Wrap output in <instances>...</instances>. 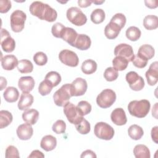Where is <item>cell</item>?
<instances>
[{
  "mask_svg": "<svg viewBox=\"0 0 158 158\" xmlns=\"http://www.w3.org/2000/svg\"><path fill=\"white\" fill-rule=\"evenodd\" d=\"M29 10L31 15L48 22H54L57 17L56 10L48 4L41 1L33 2L30 6Z\"/></svg>",
  "mask_w": 158,
  "mask_h": 158,
  "instance_id": "1",
  "label": "cell"
},
{
  "mask_svg": "<svg viewBox=\"0 0 158 158\" xmlns=\"http://www.w3.org/2000/svg\"><path fill=\"white\" fill-rule=\"evenodd\" d=\"M150 107V102L147 99L133 100L128 105V110L130 115L138 118L146 117L149 112Z\"/></svg>",
  "mask_w": 158,
  "mask_h": 158,
  "instance_id": "2",
  "label": "cell"
},
{
  "mask_svg": "<svg viewBox=\"0 0 158 158\" xmlns=\"http://www.w3.org/2000/svg\"><path fill=\"white\" fill-rule=\"evenodd\" d=\"M72 97L70 93V84L66 83L57 89L53 95L54 102L56 106L64 107Z\"/></svg>",
  "mask_w": 158,
  "mask_h": 158,
  "instance_id": "3",
  "label": "cell"
},
{
  "mask_svg": "<svg viewBox=\"0 0 158 158\" xmlns=\"http://www.w3.org/2000/svg\"><path fill=\"white\" fill-rule=\"evenodd\" d=\"M116 100V94L111 89L102 90L96 98V103L101 108L110 107Z\"/></svg>",
  "mask_w": 158,
  "mask_h": 158,
  "instance_id": "4",
  "label": "cell"
},
{
  "mask_svg": "<svg viewBox=\"0 0 158 158\" xmlns=\"http://www.w3.org/2000/svg\"><path fill=\"white\" fill-rule=\"evenodd\" d=\"M114 128L106 122H98L94 127V135L101 139L110 140L114 137Z\"/></svg>",
  "mask_w": 158,
  "mask_h": 158,
  "instance_id": "5",
  "label": "cell"
},
{
  "mask_svg": "<svg viewBox=\"0 0 158 158\" xmlns=\"http://www.w3.org/2000/svg\"><path fill=\"white\" fill-rule=\"evenodd\" d=\"M66 16L69 21L76 26H82L87 22L86 15L77 7L69 8L66 12Z\"/></svg>",
  "mask_w": 158,
  "mask_h": 158,
  "instance_id": "6",
  "label": "cell"
},
{
  "mask_svg": "<svg viewBox=\"0 0 158 158\" xmlns=\"http://www.w3.org/2000/svg\"><path fill=\"white\" fill-rule=\"evenodd\" d=\"M26 19L27 15L23 11L21 10H14L10 17L12 30L15 33L22 31L24 28Z\"/></svg>",
  "mask_w": 158,
  "mask_h": 158,
  "instance_id": "7",
  "label": "cell"
},
{
  "mask_svg": "<svg viewBox=\"0 0 158 158\" xmlns=\"http://www.w3.org/2000/svg\"><path fill=\"white\" fill-rule=\"evenodd\" d=\"M64 113L68 121L74 125L78 124L83 118V116H81L78 112L76 106L70 102L64 106Z\"/></svg>",
  "mask_w": 158,
  "mask_h": 158,
  "instance_id": "8",
  "label": "cell"
},
{
  "mask_svg": "<svg viewBox=\"0 0 158 158\" xmlns=\"http://www.w3.org/2000/svg\"><path fill=\"white\" fill-rule=\"evenodd\" d=\"M125 79L128 83L130 88L133 91H138L144 87L145 83L144 79L136 72L131 71L128 72L126 75Z\"/></svg>",
  "mask_w": 158,
  "mask_h": 158,
  "instance_id": "9",
  "label": "cell"
},
{
  "mask_svg": "<svg viewBox=\"0 0 158 158\" xmlns=\"http://www.w3.org/2000/svg\"><path fill=\"white\" fill-rule=\"evenodd\" d=\"M59 59L64 64L75 67L78 65L79 59L77 54L69 49H63L59 54Z\"/></svg>",
  "mask_w": 158,
  "mask_h": 158,
  "instance_id": "10",
  "label": "cell"
},
{
  "mask_svg": "<svg viewBox=\"0 0 158 158\" xmlns=\"http://www.w3.org/2000/svg\"><path fill=\"white\" fill-rule=\"evenodd\" d=\"M1 45L2 49L6 52H12L15 48V41L10 35L9 31L4 28L1 30Z\"/></svg>",
  "mask_w": 158,
  "mask_h": 158,
  "instance_id": "11",
  "label": "cell"
},
{
  "mask_svg": "<svg viewBox=\"0 0 158 158\" xmlns=\"http://www.w3.org/2000/svg\"><path fill=\"white\" fill-rule=\"evenodd\" d=\"M88 88L86 81L80 77L75 78L70 83V93L72 96H80L83 95Z\"/></svg>",
  "mask_w": 158,
  "mask_h": 158,
  "instance_id": "12",
  "label": "cell"
},
{
  "mask_svg": "<svg viewBox=\"0 0 158 158\" xmlns=\"http://www.w3.org/2000/svg\"><path fill=\"white\" fill-rule=\"evenodd\" d=\"M114 55L125 58L128 62H132L135 56L132 46L126 43H120L116 46L114 49Z\"/></svg>",
  "mask_w": 158,
  "mask_h": 158,
  "instance_id": "13",
  "label": "cell"
},
{
  "mask_svg": "<svg viewBox=\"0 0 158 158\" xmlns=\"http://www.w3.org/2000/svg\"><path fill=\"white\" fill-rule=\"evenodd\" d=\"M17 136L21 140L30 139L33 134V129L31 125L25 123L20 125L16 130Z\"/></svg>",
  "mask_w": 158,
  "mask_h": 158,
  "instance_id": "14",
  "label": "cell"
},
{
  "mask_svg": "<svg viewBox=\"0 0 158 158\" xmlns=\"http://www.w3.org/2000/svg\"><path fill=\"white\" fill-rule=\"evenodd\" d=\"M158 62L155 61L152 62L149 69L146 71L145 76L147 79V81L149 85L154 86L155 85L158 81Z\"/></svg>",
  "mask_w": 158,
  "mask_h": 158,
  "instance_id": "15",
  "label": "cell"
},
{
  "mask_svg": "<svg viewBox=\"0 0 158 158\" xmlns=\"http://www.w3.org/2000/svg\"><path fill=\"white\" fill-rule=\"evenodd\" d=\"M112 122L116 125L122 126L126 124L127 118L125 110L122 108L115 109L110 114Z\"/></svg>",
  "mask_w": 158,
  "mask_h": 158,
  "instance_id": "16",
  "label": "cell"
},
{
  "mask_svg": "<svg viewBox=\"0 0 158 158\" xmlns=\"http://www.w3.org/2000/svg\"><path fill=\"white\" fill-rule=\"evenodd\" d=\"M35 84V80L31 76L22 77L18 81V86L23 93H29L32 91Z\"/></svg>",
  "mask_w": 158,
  "mask_h": 158,
  "instance_id": "17",
  "label": "cell"
},
{
  "mask_svg": "<svg viewBox=\"0 0 158 158\" xmlns=\"http://www.w3.org/2000/svg\"><path fill=\"white\" fill-rule=\"evenodd\" d=\"M91 44L90 38L85 34H78L73 46L80 50L84 51L89 49Z\"/></svg>",
  "mask_w": 158,
  "mask_h": 158,
  "instance_id": "18",
  "label": "cell"
},
{
  "mask_svg": "<svg viewBox=\"0 0 158 158\" xmlns=\"http://www.w3.org/2000/svg\"><path fill=\"white\" fill-rule=\"evenodd\" d=\"M57 139L52 135H48L43 136L40 142L41 148L46 151H51L56 148Z\"/></svg>",
  "mask_w": 158,
  "mask_h": 158,
  "instance_id": "19",
  "label": "cell"
},
{
  "mask_svg": "<svg viewBox=\"0 0 158 158\" xmlns=\"http://www.w3.org/2000/svg\"><path fill=\"white\" fill-rule=\"evenodd\" d=\"M33 101L34 98L31 94L22 92L18 102V108L20 110H25L32 105Z\"/></svg>",
  "mask_w": 158,
  "mask_h": 158,
  "instance_id": "20",
  "label": "cell"
},
{
  "mask_svg": "<svg viewBox=\"0 0 158 158\" xmlns=\"http://www.w3.org/2000/svg\"><path fill=\"white\" fill-rule=\"evenodd\" d=\"M1 66L6 70H12L17 66L19 61L14 55H6L1 58Z\"/></svg>",
  "mask_w": 158,
  "mask_h": 158,
  "instance_id": "21",
  "label": "cell"
},
{
  "mask_svg": "<svg viewBox=\"0 0 158 158\" xmlns=\"http://www.w3.org/2000/svg\"><path fill=\"white\" fill-rule=\"evenodd\" d=\"M78 35L77 32L73 28L70 27H65L62 33L61 38L70 46H73Z\"/></svg>",
  "mask_w": 158,
  "mask_h": 158,
  "instance_id": "22",
  "label": "cell"
},
{
  "mask_svg": "<svg viewBox=\"0 0 158 158\" xmlns=\"http://www.w3.org/2000/svg\"><path fill=\"white\" fill-rule=\"evenodd\" d=\"M39 117V112L35 109H29L25 110L22 114V119L26 123L31 125H35Z\"/></svg>",
  "mask_w": 158,
  "mask_h": 158,
  "instance_id": "23",
  "label": "cell"
},
{
  "mask_svg": "<svg viewBox=\"0 0 158 158\" xmlns=\"http://www.w3.org/2000/svg\"><path fill=\"white\" fill-rule=\"evenodd\" d=\"M120 30L121 28L118 25L112 22H109V23L105 27L104 35L107 38L114 40L118 36Z\"/></svg>",
  "mask_w": 158,
  "mask_h": 158,
  "instance_id": "24",
  "label": "cell"
},
{
  "mask_svg": "<svg viewBox=\"0 0 158 158\" xmlns=\"http://www.w3.org/2000/svg\"><path fill=\"white\" fill-rule=\"evenodd\" d=\"M154 48L150 44H145L141 45L138 49L137 54L141 57L149 60L154 56Z\"/></svg>",
  "mask_w": 158,
  "mask_h": 158,
  "instance_id": "25",
  "label": "cell"
},
{
  "mask_svg": "<svg viewBox=\"0 0 158 158\" xmlns=\"http://www.w3.org/2000/svg\"><path fill=\"white\" fill-rule=\"evenodd\" d=\"M3 96L7 102H14L19 99V92L16 88L14 86H9L5 89L3 93Z\"/></svg>",
  "mask_w": 158,
  "mask_h": 158,
  "instance_id": "26",
  "label": "cell"
},
{
  "mask_svg": "<svg viewBox=\"0 0 158 158\" xmlns=\"http://www.w3.org/2000/svg\"><path fill=\"white\" fill-rule=\"evenodd\" d=\"M133 154L136 158H150L151 154L148 148L144 144H137L133 149Z\"/></svg>",
  "mask_w": 158,
  "mask_h": 158,
  "instance_id": "27",
  "label": "cell"
},
{
  "mask_svg": "<svg viewBox=\"0 0 158 158\" xmlns=\"http://www.w3.org/2000/svg\"><path fill=\"white\" fill-rule=\"evenodd\" d=\"M97 63L92 59H86L81 64V69L83 73L90 75L94 73L97 70Z\"/></svg>",
  "mask_w": 158,
  "mask_h": 158,
  "instance_id": "28",
  "label": "cell"
},
{
  "mask_svg": "<svg viewBox=\"0 0 158 158\" xmlns=\"http://www.w3.org/2000/svg\"><path fill=\"white\" fill-rule=\"evenodd\" d=\"M143 25L148 30L156 29L158 27V17L154 15H146L143 20Z\"/></svg>",
  "mask_w": 158,
  "mask_h": 158,
  "instance_id": "29",
  "label": "cell"
},
{
  "mask_svg": "<svg viewBox=\"0 0 158 158\" xmlns=\"http://www.w3.org/2000/svg\"><path fill=\"white\" fill-rule=\"evenodd\" d=\"M128 136L134 140H138L144 135L143 129L136 124L131 125L128 129Z\"/></svg>",
  "mask_w": 158,
  "mask_h": 158,
  "instance_id": "30",
  "label": "cell"
},
{
  "mask_svg": "<svg viewBox=\"0 0 158 158\" xmlns=\"http://www.w3.org/2000/svg\"><path fill=\"white\" fill-rule=\"evenodd\" d=\"M13 120L12 114L6 110L0 111V128L1 129L9 125Z\"/></svg>",
  "mask_w": 158,
  "mask_h": 158,
  "instance_id": "31",
  "label": "cell"
},
{
  "mask_svg": "<svg viewBox=\"0 0 158 158\" xmlns=\"http://www.w3.org/2000/svg\"><path fill=\"white\" fill-rule=\"evenodd\" d=\"M19 72L22 73H30L33 70V65L31 62L27 59H22L19 61L17 66Z\"/></svg>",
  "mask_w": 158,
  "mask_h": 158,
  "instance_id": "32",
  "label": "cell"
},
{
  "mask_svg": "<svg viewBox=\"0 0 158 158\" xmlns=\"http://www.w3.org/2000/svg\"><path fill=\"white\" fill-rule=\"evenodd\" d=\"M128 64V61L121 56H115L112 60L113 67L117 71H122L126 69Z\"/></svg>",
  "mask_w": 158,
  "mask_h": 158,
  "instance_id": "33",
  "label": "cell"
},
{
  "mask_svg": "<svg viewBox=\"0 0 158 158\" xmlns=\"http://www.w3.org/2000/svg\"><path fill=\"white\" fill-rule=\"evenodd\" d=\"M105 17V12L102 9H96L93 10L90 15L91 20L95 24L102 23L104 20Z\"/></svg>",
  "mask_w": 158,
  "mask_h": 158,
  "instance_id": "34",
  "label": "cell"
},
{
  "mask_svg": "<svg viewBox=\"0 0 158 158\" xmlns=\"http://www.w3.org/2000/svg\"><path fill=\"white\" fill-rule=\"evenodd\" d=\"M125 34L128 40L131 41H136L140 38L141 32L138 27L131 26L127 29Z\"/></svg>",
  "mask_w": 158,
  "mask_h": 158,
  "instance_id": "35",
  "label": "cell"
},
{
  "mask_svg": "<svg viewBox=\"0 0 158 158\" xmlns=\"http://www.w3.org/2000/svg\"><path fill=\"white\" fill-rule=\"evenodd\" d=\"M44 79L46 80L52 86V87H55L60 83L61 76L56 71H51L46 74Z\"/></svg>",
  "mask_w": 158,
  "mask_h": 158,
  "instance_id": "36",
  "label": "cell"
},
{
  "mask_svg": "<svg viewBox=\"0 0 158 158\" xmlns=\"http://www.w3.org/2000/svg\"><path fill=\"white\" fill-rule=\"evenodd\" d=\"M77 109L81 116L86 115L91 111V105L86 101H80L76 106Z\"/></svg>",
  "mask_w": 158,
  "mask_h": 158,
  "instance_id": "37",
  "label": "cell"
},
{
  "mask_svg": "<svg viewBox=\"0 0 158 158\" xmlns=\"http://www.w3.org/2000/svg\"><path fill=\"white\" fill-rule=\"evenodd\" d=\"M75 125L77 130L81 135H86L89 133L91 130L90 123L85 118H83L80 123Z\"/></svg>",
  "mask_w": 158,
  "mask_h": 158,
  "instance_id": "38",
  "label": "cell"
},
{
  "mask_svg": "<svg viewBox=\"0 0 158 158\" xmlns=\"http://www.w3.org/2000/svg\"><path fill=\"white\" fill-rule=\"evenodd\" d=\"M52 88V86L44 79L40 83L38 86V92L41 96H46L51 92Z\"/></svg>",
  "mask_w": 158,
  "mask_h": 158,
  "instance_id": "39",
  "label": "cell"
},
{
  "mask_svg": "<svg viewBox=\"0 0 158 158\" xmlns=\"http://www.w3.org/2000/svg\"><path fill=\"white\" fill-rule=\"evenodd\" d=\"M118 77V73L114 67H107L104 72V77L108 81H113Z\"/></svg>",
  "mask_w": 158,
  "mask_h": 158,
  "instance_id": "40",
  "label": "cell"
},
{
  "mask_svg": "<svg viewBox=\"0 0 158 158\" xmlns=\"http://www.w3.org/2000/svg\"><path fill=\"white\" fill-rule=\"evenodd\" d=\"M110 22L114 23L115 24L118 25L122 29L125 25V23L127 22V19L123 14L117 13L112 17Z\"/></svg>",
  "mask_w": 158,
  "mask_h": 158,
  "instance_id": "41",
  "label": "cell"
},
{
  "mask_svg": "<svg viewBox=\"0 0 158 158\" xmlns=\"http://www.w3.org/2000/svg\"><path fill=\"white\" fill-rule=\"evenodd\" d=\"M33 60L36 65L43 66L48 62V57L44 52L39 51L34 54Z\"/></svg>",
  "mask_w": 158,
  "mask_h": 158,
  "instance_id": "42",
  "label": "cell"
},
{
  "mask_svg": "<svg viewBox=\"0 0 158 158\" xmlns=\"http://www.w3.org/2000/svg\"><path fill=\"white\" fill-rule=\"evenodd\" d=\"M66 129V123L62 120H57L52 127V131L56 134H62L65 133Z\"/></svg>",
  "mask_w": 158,
  "mask_h": 158,
  "instance_id": "43",
  "label": "cell"
},
{
  "mask_svg": "<svg viewBox=\"0 0 158 158\" xmlns=\"http://www.w3.org/2000/svg\"><path fill=\"white\" fill-rule=\"evenodd\" d=\"M65 26L59 22H57L54 24L51 28V33L54 36L58 38H61V35L63 30L65 28Z\"/></svg>",
  "mask_w": 158,
  "mask_h": 158,
  "instance_id": "44",
  "label": "cell"
},
{
  "mask_svg": "<svg viewBox=\"0 0 158 158\" xmlns=\"http://www.w3.org/2000/svg\"><path fill=\"white\" fill-rule=\"evenodd\" d=\"M148 61V60L141 57V56H139V55H138L136 54V55H135L134 58L132 60V62H133V65L135 66L136 67L139 68V69H143L147 65Z\"/></svg>",
  "mask_w": 158,
  "mask_h": 158,
  "instance_id": "45",
  "label": "cell"
},
{
  "mask_svg": "<svg viewBox=\"0 0 158 158\" xmlns=\"http://www.w3.org/2000/svg\"><path fill=\"white\" fill-rule=\"evenodd\" d=\"M5 157L6 158H19L20 157L19 152L16 147L12 145L9 146L5 152Z\"/></svg>",
  "mask_w": 158,
  "mask_h": 158,
  "instance_id": "46",
  "label": "cell"
},
{
  "mask_svg": "<svg viewBox=\"0 0 158 158\" xmlns=\"http://www.w3.org/2000/svg\"><path fill=\"white\" fill-rule=\"evenodd\" d=\"M12 4L10 1L9 0H0V12L6 13L11 8Z\"/></svg>",
  "mask_w": 158,
  "mask_h": 158,
  "instance_id": "47",
  "label": "cell"
},
{
  "mask_svg": "<svg viewBox=\"0 0 158 158\" xmlns=\"http://www.w3.org/2000/svg\"><path fill=\"white\" fill-rule=\"evenodd\" d=\"M80 157H96L97 156L94 153V152H93L91 150L88 149L83 151L81 154Z\"/></svg>",
  "mask_w": 158,
  "mask_h": 158,
  "instance_id": "48",
  "label": "cell"
},
{
  "mask_svg": "<svg viewBox=\"0 0 158 158\" xmlns=\"http://www.w3.org/2000/svg\"><path fill=\"white\" fill-rule=\"evenodd\" d=\"M144 3L146 6L150 9H155L157 7V1L155 0H146Z\"/></svg>",
  "mask_w": 158,
  "mask_h": 158,
  "instance_id": "49",
  "label": "cell"
},
{
  "mask_svg": "<svg viewBox=\"0 0 158 158\" xmlns=\"http://www.w3.org/2000/svg\"><path fill=\"white\" fill-rule=\"evenodd\" d=\"M157 128L158 127L156 126L153 127L151 130V138L152 141L155 142V143L157 144Z\"/></svg>",
  "mask_w": 158,
  "mask_h": 158,
  "instance_id": "50",
  "label": "cell"
},
{
  "mask_svg": "<svg viewBox=\"0 0 158 158\" xmlns=\"http://www.w3.org/2000/svg\"><path fill=\"white\" fill-rule=\"evenodd\" d=\"M91 1L90 0H78V4L80 7L85 8L89 6L91 4Z\"/></svg>",
  "mask_w": 158,
  "mask_h": 158,
  "instance_id": "51",
  "label": "cell"
},
{
  "mask_svg": "<svg viewBox=\"0 0 158 158\" xmlns=\"http://www.w3.org/2000/svg\"><path fill=\"white\" fill-rule=\"evenodd\" d=\"M28 157H44V155L39 150H34L28 156Z\"/></svg>",
  "mask_w": 158,
  "mask_h": 158,
  "instance_id": "52",
  "label": "cell"
},
{
  "mask_svg": "<svg viewBox=\"0 0 158 158\" xmlns=\"http://www.w3.org/2000/svg\"><path fill=\"white\" fill-rule=\"evenodd\" d=\"M1 90H2L4 88H6V85H7V80L6 79L3 77H1Z\"/></svg>",
  "mask_w": 158,
  "mask_h": 158,
  "instance_id": "53",
  "label": "cell"
},
{
  "mask_svg": "<svg viewBox=\"0 0 158 158\" xmlns=\"http://www.w3.org/2000/svg\"><path fill=\"white\" fill-rule=\"evenodd\" d=\"M91 2L95 4H97V5H99V4H102L103 2H104V1H91Z\"/></svg>",
  "mask_w": 158,
  "mask_h": 158,
  "instance_id": "54",
  "label": "cell"
}]
</instances>
